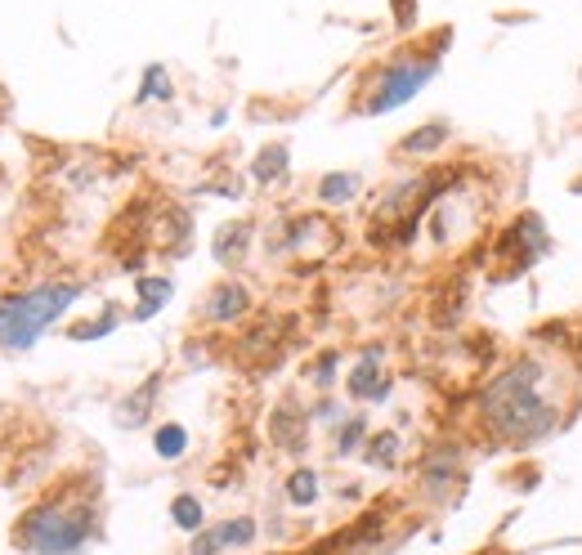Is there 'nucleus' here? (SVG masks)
<instances>
[{"label": "nucleus", "instance_id": "nucleus-24", "mask_svg": "<svg viewBox=\"0 0 582 555\" xmlns=\"http://www.w3.org/2000/svg\"><path fill=\"white\" fill-rule=\"evenodd\" d=\"M332 373H337V350H327V354H318V363H314V386H322V390H327V386L337 381Z\"/></svg>", "mask_w": 582, "mask_h": 555}, {"label": "nucleus", "instance_id": "nucleus-3", "mask_svg": "<svg viewBox=\"0 0 582 555\" xmlns=\"http://www.w3.org/2000/svg\"><path fill=\"white\" fill-rule=\"evenodd\" d=\"M81 301V282H46L0 301V345L5 350H31L36 337L59 323L72 305Z\"/></svg>", "mask_w": 582, "mask_h": 555}, {"label": "nucleus", "instance_id": "nucleus-10", "mask_svg": "<svg viewBox=\"0 0 582 555\" xmlns=\"http://www.w3.org/2000/svg\"><path fill=\"white\" fill-rule=\"evenodd\" d=\"M269 434H274V443H278L282 453H301V449H305V413L278 408V413L269 417Z\"/></svg>", "mask_w": 582, "mask_h": 555}, {"label": "nucleus", "instance_id": "nucleus-6", "mask_svg": "<svg viewBox=\"0 0 582 555\" xmlns=\"http://www.w3.org/2000/svg\"><path fill=\"white\" fill-rule=\"evenodd\" d=\"M457 479H461V457H457V449H448V443L444 449H430L421 457V493L430 502H444Z\"/></svg>", "mask_w": 582, "mask_h": 555}, {"label": "nucleus", "instance_id": "nucleus-20", "mask_svg": "<svg viewBox=\"0 0 582 555\" xmlns=\"http://www.w3.org/2000/svg\"><path fill=\"white\" fill-rule=\"evenodd\" d=\"M363 462H368V466H381V470H390V466L398 462V434H394V430L372 434V439H368V453H363Z\"/></svg>", "mask_w": 582, "mask_h": 555}, {"label": "nucleus", "instance_id": "nucleus-11", "mask_svg": "<svg viewBox=\"0 0 582 555\" xmlns=\"http://www.w3.org/2000/svg\"><path fill=\"white\" fill-rule=\"evenodd\" d=\"M448 135H453L448 122H430V126H421V130H413V135L398 139V153H408V157H430V153H440V148L448 143Z\"/></svg>", "mask_w": 582, "mask_h": 555}, {"label": "nucleus", "instance_id": "nucleus-21", "mask_svg": "<svg viewBox=\"0 0 582 555\" xmlns=\"http://www.w3.org/2000/svg\"><path fill=\"white\" fill-rule=\"evenodd\" d=\"M175 90H170V72L162 67V63H153L149 72H143V86H139V94H135V103H153V99H170Z\"/></svg>", "mask_w": 582, "mask_h": 555}, {"label": "nucleus", "instance_id": "nucleus-17", "mask_svg": "<svg viewBox=\"0 0 582 555\" xmlns=\"http://www.w3.org/2000/svg\"><path fill=\"white\" fill-rule=\"evenodd\" d=\"M170 520H175V529H185V533H202L206 529V510H202V502L193 493H179L170 502Z\"/></svg>", "mask_w": 582, "mask_h": 555}, {"label": "nucleus", "instance_id": "nucleus-12", "mask_svg": "<svg viewBox=\"0 0 582 555\" xmlns=\"http://www.w3.org/2000/svg\"><path fill=\"white\" fill-rule=\"evenodd\" d=\"M246 247H251V225H246V219H238V225H225L220 234H215V242H211L215 261L229 265V269L246 255Z\"/></svg>", "mask_w": 582, "mask_h": 555}, {"label": "nucleus", "instance_id": "nucleus-8", "mask_svg": "<svg viewBox=\"0 0 582 555\" xmlns=\"http://www.w3.org/2000/svg\"><path fill=\"white\" fill-rule=\"evenodd\" d=\"M251 310V291L242 287V282H220L211 295H206V305H202V318L206 323H238L242 314Z\"/></svg>", "mask_w": 582, "mask_h": 555}, {"label": "nucleus", "instance_id": "nucleus-15", "mask_svg": "<svg viewBox=\"0 0 582 555\" xmlns=\"http://www.w3.org/2000/svg\"><path fill=\"white\" fill-rule=\"evenodd\" d=\"M282 175H287V143H269V148H261V157L251 162V179L269 189V184H278Z\"/></svg>", "mask_w": 582, "mask_h": 555}, {"label": "nucleus", "instance_id": "nucleus-5", "mask_svg": "<svg viewBox=\"0 0 582 555\" xmlns=\"http://www.w3.org/2000/svg\"><path fill=\"white\" fill-rule=\"evenodd\" d=\"M552 251V234H547V219H542L537 211H524L511 219V229L502 234L497 242V255H511V269H533L542 255Z\"/></svg>", "mask_w": 582, "mask_h": 555}, {"label": "nucleus", "instance_id": "nucleus-9", "mask_svg": "<svg viewBox=\"0 0 582 555\" xmlns=\"http://www.w3.org/2000/svg\"><path fill=\"white\" fill-rule=\"evenodd\" d=\"M157 390H162V377H149V381H143L135 394H126V399H122V408H117V426L139 430L143 421H149L153 403H157Z\"/></svg>", "mask_w": 582, "mask_h": 555}, {"label": "nucleus", "instance_id": "nucleus-2", "mask_svg": "<svg viewBox=\"0 0 582 555\" xmlns=\"http://www.w3.org/2000/svg\"><path fill=\"white\" fill-rule=\"evenodd\" d=\"M94 538H99L94 502L72 497V493L36 502L14 529V542L27 555H81Z\"/></svg>", "mask_w": 582, "mask_h": 555}, {"label": "nucleus", "instance_id": "nucleus-23", "mask_svg": "<svg viewBox=\"0 0 582 555\" xmlns=\"http://www.w3.org/2000/svg\"><path fill=\"white\" fill-rule=\"evenodd\" d=\"M122 323V314L117 310H107L103 318H94V323H81V327H72V341H99V337H107Z\"/></svg>", "mask_w": 582, "mask_h": 555}, {"label": "nucleus", "instance_id": "nucleus-7", "mask_svg": "<svg viewBox=\"0 0 582 555\" xmlns=\"http://www.w3.org/2000/svg\"><path fill=\"white\" fill-rule=\"evenodd\" d=\"M345 390L358 403H381L390 394V381L381 377V350H368V354L354 363V373L345 377Z\"/></svg>", "mask_w": 582, "mask_h": 555}, {"label": "nucleus", "instance_id": "nucleus-13", "mask_svg": "<svg viewBox=\"0 0 582 555\" xmlns=\"http://www.w3.org/2000/svg\"><path fill=\"white\" fill-rule=\"evenodd\" d=\"M358 175L354 171H332V175H322L318 179V202H327V206H345V202H354L358 198Z\"/></svg>", "mask_w": 582, "mask_h": 555}, {"label": "nucleus", "instance_id": "nucleus-16", "mask_svg": "<svg viewBox=\"0 0 582 555\" xmlns=\"http://www.w3.org/2000/svg\"><path fill=\"white\" fill-rule=\"evenodd\" d=\"M185 449H189V430H185V426H179V421L157 426V434H153V453H157L162 462H179V457H185Z\"/></svg>", "mask_w": 582, "mask_h": 555}, {"label": "nucleus", "instance_id": "nucleus-19", "mask_svg": "<svg viewBox=\"0 0 582 555\" xmlns=\"http://www.w3.org/2000/svg\"><path fill=\"white\" fill-rule=\"evenodd\" d=\"M211 529H215V538H220L225 551L256 542V520H246V515H238V520H225V525H211Z\"/></svg>", "mask_w": 582, "mask_h": 555}, {"label": "nucleus", "instance_id": "nucleus-18", "mask_svg": "<svg viewBox=\"0 0 582 555\" xmlns=\"http://www.w3.org/2000/svg\"><path fill=\"white\" fill-rule=\"evenodd\" d=\"M287 502L301 506V510H309V506L318 502V475H314L309 466H301V470L287 475Z\"/></svg>", "mask_w": 582, "mask_h": 555}, {"label": "nucleus", "instance_id": "nucleus-14", "mask_svg": "<svg viewBox=\"0 0 582 555\" xmlns=\"http://www.w3.org/2000/svg\"><path fill=\"white\" fill-rule=\"evenodd\" d=\"M135 295H139L135 318H153L170 301V295H175V282L170 278H135Z\"/></svg>", "mask_w": 582, "mask_h": 555}, {"label": "nucleus", "instance_id": "nucleus-22", "mask_svg": "<svg viewBox=\"0 0 582 555\" xmlns=\"http://www.w3.org/2000/svg\"><path fill=\"white\" fill-rule=\"evenodd\" d=\"M363 439H368V421H363V417H350V421L341 426V434H337V457H350Z\"/></svg>", "mask_w": 582, "mask_h": 555}, {"label": "nucleus", "instance_id": "nucleus-1", "mask_svg": "<svg viewBox=\"0 0 582 555\" xmlns=\"http://www.w3.org/2000/svg\"><path fill=\"white\" fill-rule=\"evenodd\" d=\"M547 381H552L547 363L524 354L484 386L480 421H484L493 443H506V449H533V443H542L560 426V408L547 394Z\"/></svg>", "mask_w": 582, "mask_h": 555}, {"label": "nucleus", "instance_id": "nucleus-4", "mask_svg": "<svg viewBox=\"0 0 582 555\" xmlns=\"http://www.w3.org/2000/svg\"><path fill=\"white\" fill-rule=\"evenodd\" d=\"M434 72H440V54H398V59H390L381 67V77L372 81L368 99H363V113L381 117V113H394V108L413 103L426 90V81H434Z\"/></svg>", "mask_w": 582, "mask_h": 555}]
</instances>
